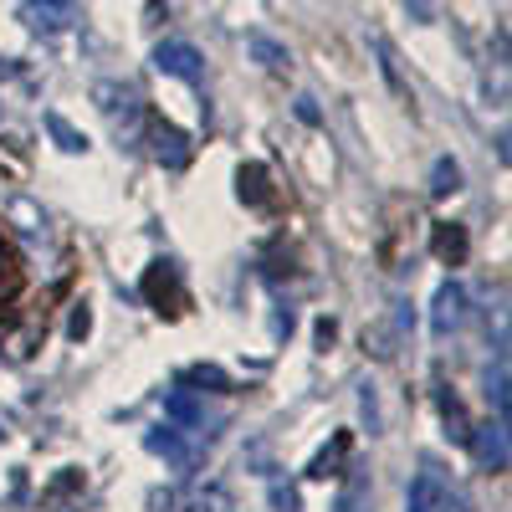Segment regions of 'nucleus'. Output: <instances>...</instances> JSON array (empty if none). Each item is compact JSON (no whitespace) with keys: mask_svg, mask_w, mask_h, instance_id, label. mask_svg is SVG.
<instances>
[{"mask_svg":"<svg viewBox=\"0 0 512 512\" xmlns=\"http://www.w3.org/2000/svg\"><path fill=\"white\" fill-rule=\"evenodd\" d=\"M236 195L251 205V210H272L277 205V190H272V169L267 164H241L236 169Z\"/></svg>","mask_w":512,"mask_h":512,"instance_id":"obj_6","label":"nucleus"},{"mask_svg":"<svg viewBox=\"0 0 512 512\" xmlns=\"http://www.w3.org/2000/svg\"><path fill=\"white\" fill-rule=\"evenodd\" d=\"M93 98H98V108H103V113L118 123V134H123V128L134 134V128H139L144 108H139V93H134V88H123V82H98Z\"/></svg>","mask_w":512,"mask_h":512,"instance_id":"obj_3","label":"nucleus"},{"mask_svg":"<svg viewBox=\"0 0 512 512\" xmlns=\"http://www.w3.org/2000/svg\"><path fill=\"white\" fill-rule=\"evenodd\" d=\"M436 405H441V420H446V436L466 446V436H472V420H466V410H461V400H456L451 390H441V395H436Z\"/></svg>","mask_w":512,"mask_h":512,"instance_id":"obj_16","label":"nucleus"},{"mask_svg":"<svg viewBox=\"0 0 512 512\" xmlns=\"http://www.w3.org/2000/svg\"><path fill=\"white\" fill-rule=\"evenodd\" d=\"M149 144H154V159H159L164 169H185V164H190V139L180 134L175 123L149 118Z\"/></svg>","mask_w":512,"mask_h":512,"instance_id":"obj_5","label":"nucleus"},{"mask_svg":"<svg viewBox=\"0 0 512 512\" xmlns=\"http://www.w3.org/2000/svg\"><path fill=\"white\" fill-rule=\"evenodd\" d=\"M82 487H88V477H82L77 466H67V472H57L47 487H41V507H62V502L82 497Z\"/></svg>","mask_w":512,"mask_h":512,"instance_id":"obj_13","label":"nucleus"},{"mask_svg":"<svg viewBox=\"0 0 512 512\" xmlns=\"http://www.w3.org/2000/svg\"><path fill=\"white\" fill-rule=\"evenodd\" d=\"M446 482H441V472L436 466H425V472L410 482V492H405V512H446Z\"/></svg>","mask_w":512,"mask_h":512,"instance_id":"obj_8","label":"nucleus"},{"mask_svg":"<svg viewBox=\"0 0 512 512\" xmlns=\"http://www.w3.org/2000/svg\"><path fill=\"white\" fill-rule=\"evenodd\" d=\"M139 292H144V303H149L154 313H169V318H180V313H185V303H190V292H185V277H180V267L169 262V256H159V262H149V272H144Z\"/></svg>","mask_w":512,"mask_h":512,"instance_id":"obj_1","label":"nucleus"},{"mask_svg":"<svg viewBox=\"0 0 512 512\" xmlns=\"http://www.w3.org/2000/svg\"><path fill=\"white\" fill-rule=\"evenodd\" d=\"M47 134H52L67 154H88V134H77V128H72L62 113H47Z\"/></svg>","mask_w":512,"mask_h":512,"instance_id":"obj_18","label":"nucleus"},{"mask_svg":"<svg viewBox=\"0 0 512 512\" xmlns=\"http://www.w3.org/2000/svg\"><path fill=\"white\" fill-rule=\"evenodd\" d=\"M246 52L262 62V67H272V72H282V67L292 62V52L282 47V41H272L267 31H251V36H246Z\"/></svg>","mask_w":512,"mask_h":512,"instance_id":"obj_15","label":"nucleus"},{"mask_svg":"<svg viewBox=\"0 0 512 512\" xmlns=\"http://www.w3.org/2000/svg\"><path fill=\"white\" fill-rule=\"evenodd\" d=\"M431 251H436V262L441 267H461L466 262V251H472V236H466L461 221H441L431 231Z\"/></svg>","mask_w":512,"mask_h":512,"instance_id":"obj_9","label":"nucleus"},{"mask_svg":"<svg viewBox=\"0 0 512 512\" xmlns=\"http://www.w3.org/2000/svg\"><path fill=\"white\" fill-rule=\"evenodd\" d=\"M72 11H77V0H26L21 21H26L31 31H62V26L72 21Z\"/></svg>","mask_w":512,"mask_h":512,"instance_id":"obj_10","label":"nucleus"},{"mask_svg":"<svg viewBox=\"0 0 512 512\" xmlns=\"http://www.w3.org/2000/svg\"><path fill=\"white\" fill-rule=\"evenodd\" d=\"M466 446L477 451V461L487 472H507V420H487V425H472Z\"/></svg>","mask_w":512,"mask_h":512,"instance_id":"obj_4","label":"nucleus"},{"mask_svg":"<svg viewBox=\"0 0 512 512\" xmlns=\"http://www.w3.org/2000/svg\"><path fill=\"white\" fill-rule=\"evenodd\" d=\"M333 333H338V328H333V318H323V323H318V349H328V344H333Z\"/></svg>","mask_w":512,"mask_h":512,"instance_id":"obj_25","label":"nucleus"},{"mask_svg":"<svg viewBox=\"0 0 512 512\" xmlns=\"http://www.w3.org/2000/svg\"><path fill=\"white\" fill-rule=\"evenodd\" d=\"M154 67L164 77H180V82H200L205 77V57L190 47V41H180V36L159 41V47H154Z\"/></svg>","mask_w":512,"mask_h":512,"instance_id":"obj_2","label":"nucleus"},{"mask_svg":"<svg viewBox=\"0 0 512 512\" xmlns=\"http://www.w3.org/2000/svg\"><path fill=\"white\" fill-rule=\"evenodd\" d=\"M461 323H466V287H461V282H446V287L436 292L431 328H436V338H451Z\"/></svg>","mask_w":512,"mask_h":512,"instance_id":"obj_7","label":"nucleus"},{"mask_svg":"<svg viewBox=\"0 0 512 512\" xmlns=\"http://www.w3.org/2000/svg\"><path fill=\"white\" fill-rule=\"evenodd\" d=\"M0 441H6V431H0Z\"/></svg>","mask_w":512,"mask_h":512,"instance_id":"obj_26","label":"nucleus"},{"mask_svg":"<svg viewBox=\"0 0 512 512\" xmlns=\"http://www.w3.org/2000/svg\"><path fill=\"white\" fill-rule=\"evenodd\" d=\"M487 395L497 405V420H507V359H497V369L487 374Z\"/></svg>","mask_w":512,"mask_h":512,"instance_id":"obj_20","label":"nucleus"},{"mask_svg":"<svg viewBox=\"0 0 512 512\" xmlns=\"http://www.w3.org/2000/svg\"><path fill=\"white\" fill-rule=\"evenodd\" d=\"M180 384H185V390H205V395H231V374L216 369V364H195V369H185Z\"/></svg>","mask_w":512,"mask_h":512,"instance_id":"obj_14","label":"nucleus"},{"mask_svg":"<svg viewBox=\"0 0 512 512\" xmlns=\"http://www.w3.org/2000/svg\"><path fill=\"white\" fill-rule=\"evenodd\" d=\"M272 507H277V512H303V497L277 482V487H272Z\"/></svg>","mask_w":512,"mask_h":512,"instance_id":"obj_22","label":"nucleus"},{"mask_svg":"<svg viewBox=\"0 0 512 512\" xmlns=\"http://www.w3.org/2000/svg\"><path fill=\"white\" fill-rule=\"evenodd\" d=\"M359 405H364V420H369V431H379V410H374V390H369V384H364Z\"/></svg>","mask_w":512,"mask_h":512,"instance_id":"obj_23","label":"nucleus"},{"mask_svg":"<svg viewBox=\"0 0 512 512\" xmlns=\"http://www.w3.org/2000/svg\"><path fill=\"white\" fill-rule=\"evenodd\" d=\"M456 190H461V164H456V159H436V169H431V195L446 200V195H456Z\"/></svg>","mask_w":512,"mask_h":512,"instance_id":"obj_19","label":"nucleus"},{"mask_svg":"<svg viewBox=\"0 0 512 512\" xmlns=\"http://www.w3.org/2000/svg\"><path fill=\"white\" fill-rule=\"evenodd\" d=\"M349 446H354V436H349V431H338V436H333V441H328V446H323L313 461H308V477H313V482H328V477H338V466L349 461Z\"/></svg>","mask_w":512,"mask_h":512,"instance_id":"obj_11","label":"nucleus"},{"mask_svg":"<svg viewBox=\"0 0 512 512\" xmlns=\"http://www.w3.org/2000/svg\"><path fill=\"white\" fill-rule=\"evenodd\" d=\"M144 446H149L154 456H164V461H175V466H195V451H185V441H180L175 425H159V431H149Z\"/></svg>","mask_w":512,"mask_h":512,"instance_id":"obj_12","label":"nucleus"},{"mask_svg":"<svg viewBox=\"0 0 512 512\" xmlns=\"http://www.w3.org/2000/svg\"><path fill=\"white\" fill-rule=\"evenodd\" d=\"M88 328H93V313H88V303H77V308H72V323H67V333H72L77 344H82V338H88Z\"/></svg>","mask_w":512,"mask_h":512,"instance_id":"obj_21","label":"nucleus"},{"mask_svg":"<svg viewBox=\"0 0 512 512\" xmlns=\"http://www.w3.org/2000/svg\"><path fill=\"white\" fill-rule=\"evenodd\" d=\"M297 118H303V123H318L323 113H318V103H313V98H297Z\"/></svg>","mask_w":512,"mask_h":512,"instance_id":"obj_24","label":"nucleus"},{"mask_svg":"<svg viewBox=\"0 0 512 512\" xmlns=\"http://www.w3.org/2000/svg\"><path fill=\"white\" fill-rule=\"evenodd\" d=\"M164 415H169V420H180V425H205V410L195 405V395L185 390V384L164 395Z\"/></svg>","mask_w":512,"mask_h":512,"instance_id":"obj_17","label":"nucleus"}]
</instances>
